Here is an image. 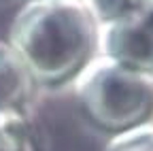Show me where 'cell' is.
Masks as SVG:
<instances>
[{
  "label": "cell",
  "mask_w": 153,
  "mask_h": 151,
  "mask_svg": "<svg viewBox=\"0 0 153 151\" xmlns=\"http://www.w3.org/2000/svg\"><path fill=\"white\" fill-rule=\"evenodd\" d=\"M32 77L9 43H0V113L22 106L32 89Z\"/></svg>",
  "instance_id": "obj_4"
},
{
  "label": "cell",
  "mask_w": 153,
  "mask_h": 151,
  "mask_svg": "<svg viewBox=\"0 0 153 151\" xmlns=\"http://www.w3.org/2000/svg\"><path fill=\"white\" fill-rule=\"evenodd\" d=\"M140 11H145L147 15L153 17V0H143V2H140Z\"/></svg>",
  "instance_id": "obj_7"
},
{
  "label": "cell",
  "mask_w": 153,
  "mask_h": 151,
  "mask_svg": "<svg viewBox=\"0 0 153 151\" xmlns=\"http://www.w3.org/2000/svg\"><path fill=\"white\" fill-rule=\"evenodd\" d=\"M140 2L143 0H83V4L87 7V11L91 13L98 26L113 22L117 17H123L132 11H138Z\"/></svg>",
  "instance_id": "obj_6"
},
{
  "label": "cell",
  "mask_w": 153,
  "mask_h": 151,
  "mask_svg": "<svg viewBox=\"0 0 153 151\" xmlns=\"http://www.w3.org/2000/svg\"><path fill=\"white\" fill-rule=\"evenodd\" d=\"M74 81L85 117L104 130H130L153 113V77L104 55L94 58Z\"/></svg>",
  "instance_id": "obj_2"
},
{
  "label": "cell",
  "mask_w": 153,
  "mask_h": 151,
  "mask_svg": "<svg viewBox=\"0 0 153 151\" xmlns=\"http://www.w3.org/2000/svg\"><path fill=\"white\" fill-rule=\"evenodd\" d=\"M11 47L34 83L62 85L94 60L98 24L83 0H30L11 24Z\"/></svg>",
  "instance_id": "obj_1"
},
{
  "label": "cell",
  "mask_w": 153,
  "mask_h": 151,
  "mask_svg": "<svg viewBox=\"0 0 153 151\" xmlns=\"http://www.w3.org/2000/svg\"><path fill=\"white\" fill-rule=\"evenodd\" d=\"M0 151H28V130L15 111L0 113Z\"/></svg>",
  "instance_id": "obj_5"
},
{
  "label": "cell",
  "mask_w": 153,
  "mask_h": 151,
  "mask_svg": "<svg viewBox=\"0 0 153 151\" xmlns=\"http://www.w3.org/2000/svg\"><path fill=\"white\" fill-rule=\"evenodd\" d=\"M98 47L102 55L130 70L153 77V17L132 11L98 26Z\"/></svg>",
  "instance_id": "obj_3"
}]
</instances>
